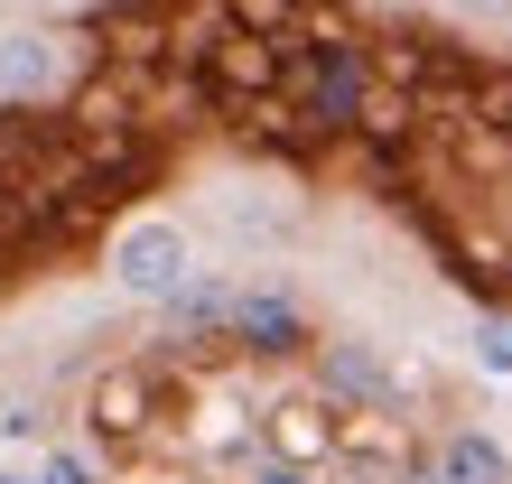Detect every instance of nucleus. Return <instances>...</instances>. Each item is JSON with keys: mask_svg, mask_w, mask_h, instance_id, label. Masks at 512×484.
<instances>
[{"mask_svg": "<svg viewBox=\"0 0 512 484\" xmlns=\"http://www.w3.org/2000/svg\"><path fill=\"white\" fill-rule=\"evenodd\" d=\"M103 261H112V289H122V298H149V308L196 280V242H187V224H177V215H140V224H122Z\"/></svg>", "mask_w": 512, "mask_h": 484, "instance_id": "nucleus-1", "label": "nucleus"}, {"mask_svg": "<svg viewBox=\"0 0 512 484\" xmlns=\"http://www.w3.org/2000/svg\"><path fill=\"white\" fill-rule=\"evenodd\" d=\"M317 391L336 410H364V419H391V410H401V373H391V354L364 345V336L317 345Z\"/></svg>", "mask_w": 512, "mask_h": 484, "instance_id": "nucleus-2", "label": "nucleus"}, {"mask_svg": "<svg viewBox=\"0 0 512 484\" xmlns=\"http://www.w3.org/2000/svg\"><path fill=\"white\" fill-rule=\"evenodd\" d=\"M66 84V47L47 28H0V103H47Z\"/></svg>", "mask_w": 512, "mask_h": 484, "instance_id": "nucleus-3", "label": "nucleus"}, {"mask_svg": "<svg viewBox=\"0 0 512 484\" xmlns=\"http://www.w3.org/2000/svg\"><path fill=\"white\" fill-rule=\"evenodd\" d=\"M224 336L243 354H298V345H308V317H298V298H280V289H243Z\"/></svg>", "mask_w": 512, "mask_h": 484, "instance_id": "nucleus-4", "label": "nucleus"}, {"mask_svg": "<svg viewBox=\"0 0 512 484\" xmlns=\"http://www.w3.org/2000/svg\"><path fill=\"white\" fill-rule=\"evenodd\" d=\"M233 298H243V289H224V280H205V270H196L177 298H159V345H205V336H224V326H233Z\"/></svg>", "mask_w": 512, "mask_h": 484, "instance_id": "nucleus-5", "label": "nucleus"}, {"mask_svg": "<svg viewBox=\"0 0 512 484\" xmlns=\"http://www.w3.org/2000/svg\"><path fill=\"white\" fill-rule=\"evenodd\" d=\"M429 484H512V447L494 429H447L429 457Z\"/></svg>", "mask_w": 512, "mask_h": 484, "instance_id": "nucleus-6", "label": "nucleus"}, {"mask_svg": "<svg viewBox=\"0 0 512 484\" xmlns=\"http://www.w3.org/2000/svg\"><path fill=\"white\" fill-rule=\"evenodd\" d=\"M475 363H485V373H512V308L475 317Z\"/></svg>", "mask_w": 512, "mask_h": 484, "instance_id": "nucleus-7", "label": "nucleus"}, {"mask_svg": "<svg viewBox=\"0 0 512 484\" xmlns=\"http://www.w3.org/2000/svg\"><path fill=\"white\" fill-rule=\"evenodd\" d=\"M38 484H103V466L84 457V447H47V466H38Z\"/></svg>", "mask_w": 512, "mask_h": 484, "instance_id": "nucleus-8", "label": "nucleus"}, {"mask_svg": "<svg viewBox=\"0 0 512 484\" xmlns=\"http://www.w3.org/2000/svg\"><path fill=\"white\" fill-rule=\"evenodd\" d=\"M252 484H317V475L298 466V457H261V466H252Z\"/></svg>", "mask_w": 512, "mask_h": 484, "instance_id": "nucleus-9", "label": "nucleus"}, {"mask_svg": "<svg viewBox=\"0 0 512 484\" xmlns=\"http://www.w3.org/2000/svg\"><path fill=\"white\" fill-rule=\"evenodd\" d=\"M466 19H512V0H457Z\"/></svg>", "mask_w": 512, "mask_h": 484, "instance_id": "nucleus-10", "label": "nucleus"}, {"mask_svg": "<svg viewBox=\"0 0 512 484\" xmlns=\"http://www.w3.org/2000/svg\"><path fill=\"white\" fill-rule=\"evenodd\" d=\"M0 484H38V475H0Z\"/></svg>", "mask_w": 512, "mask_h": 484, "instance_id": "nucleus-11", "label": "nucleus"}]
</instances>
